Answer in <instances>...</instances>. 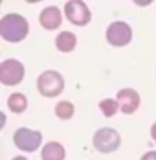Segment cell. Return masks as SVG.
<instances>
[{"label":"cell","mask_w":156,"mask_h":160,"mask_svg":"<svg viewBox=\"0 0 156 160\" xmlns=\"http://www.w3.org/2000/svg\"><path fill=\"white\" fill-rule=\"evenodd\" d=\"M94 147L99 151V153H112L116 151L119 144H121V136L116 129H110V127H103V129H97L95 134H94Z\"/></svg>","instance_id":"obj_3"},{"label":"cell","mask_w":156,"mask_h":160,"mask_svg":"<svg viewBox=\"0 0 156 160\" xmlns=\"http://www.w3.org/2000/svg\"><path fill=\"white\" fill-rule=\"evenodd\" d=\"M76 44H77V37L72 32H62V33H59L57 39H55L57 50H59V52H64V53L72 52V50L76 48Z\"/></svg>","instance_id":"obj_11"},{"label":"cell","mask_w":156,"mask_h":160,"mask_svg":"<svg viewBox=\"0 0 156 160\" xmlns=\"http://www.w3.org/2000/svg\"><path fill=\"white\" fill-rule=\"evenodd\" d=\"M7 107H9L11 112L20 114V112L26 111V107H28V98L24 94H20V92H15V94H11L7 98Z\"/></svg>","instance_id":"obj_12"},{"label":"cell","mask_w":156,"mask_h":160,"mask_svg":"<svg viewBox=\"0 0 156 160\" xmlns=\"http://www.w3.org/2000/svg\"><path fill=\"white\" fill-rule=\"evenodd\" d=\"M141 160H156V151H149V153H145Z\"/></svg>","instance_id":"obj_15"},{"label":"cell","mask_w":156,"mask_h":160,"mask_svg":"<svg viewBox=\"0 0 156 160\" xmlns=\"http://www.w3.org/2000/svg\"><path fill=\"white\" fill-rule=\"evenodd\" d=\"M116 101H118L119 111L123 112V114H132L140 107V94L134 88H121L118 92Z\"/></svg>","instance_id":"obj_8"},{"label":"cell","mask_w":156,"mask_h":160,"mask_svg":"<svg viewBox=\"0 0 156 160\" xmlns=\"http://www.w3.org/2000/svg\"><path fill=\"white\" fill-rule=\"evenodd\" d=\"M132 39V30L127 22H121V20H116L112 22L109 28H107V41L112 46H127Z\"/></svg>","instance_id":"obj_7"},{"label":"cell","mask_w":156,"mask_h":160,"mask_svg":"<svg viewBox=\"0 0 156 160\" xmlns=\"http://www.w3.org/2000/svg\"><path fill=\"white\" fill-rule=\"evenodd\" d=\"M39 22H41V26H42L44 30H57L62 22V15L55 6H48V8H44V9L41 11Z\"/></svg>","instance_id":"obj_9"},{"label":"cell","mask_w":156,"mask_h":160,"mask_svg":"<svg viewBox=\"0 0 156 160\" xmlns=\"http://www.w3.org/2000/svg\"><path fill=\"white\" fill-rule=\"evenodd\" d=\"M76 112V107L70 103V101H59L55 105V116L61 118V120H70Z\"/></svg>","instance_id":"obj_13"},{"label":"cell","mask_w":156,"mask_h":160,"mask_svg":"<svg viewBox=\"0 0 156 160\" xmlns=\"http://www.w3.org/2000/svg\"><path fill=\"white\" fill-rule=\"evenodd\" d=\"M13 160H28V158H26V157H15Z\"/></svg>","instance_id":"obj_17"},{"label":"cell","mask_w":156,"mask_h":160,"mask_svg":"<svg viewBox=\"0 0 156 160\" xmlns=\"http://www.w3.org/2000/svg\"><path fill=\"white\" fill-rule=\"evenodd\" d=\"M13 142L15 145L20 149V151H35L41 142H42V134L39 132V131H31L28 127H20L15 131V134H13Z\"/></svg>","instance_id":"obj_6"},{"label":"cell","mask_w":156,"mask_h":160,"mask_svg":"<svg viewBox=\"0 0 156 160\" xmlns=\"http://www.w3.org/2000/svg\"><path fill=\"white\" fill-rule=\"evenodd\" d=\"M37 88H39V92H41L42 96L55 98L62 92V88H64V79H62V76L59 72H55V70H46V72H42V74L39 76V79H37Z\"/></svg>","instance_id":"obj_2"},{"label":"cell","mask_w":156,"mask_h":160,"mask_svg":"<svg viewBox=\"0 0 156 160\" xmlns=\"http://www.w3.org/2000/svg\"><path fill=\"white\" fill-rule=\"evenodd\" d=\"M151 136H153V140L156 142V123L153 125V127H151Z\"/></svg>","instance_id":"obj_16"},{"label":"cell","mask_w":156,"mask_h":160,"mask_svg":"<svg viewBox=\"0 0 156 160\" xmlns=\"http://www.w3.org/2000/svg\"><path fill=\"white\" fill-rule=\"evenodd\" d=\"M119 109V105H118V101L116 99H103V101H99V111L103 112V116H114L116 112Z\"/></svg>","instance_id":"obj_14"},{"label":"cell","mask_w":156,"mask_h":160,"mask_svg":"<svg viewBox=\"0 0 156 160\" xmlns=\"http://www.w3.org/2000/svg\"><path fill=\"white\" fill-rule=\"evenodd\" d=\"M66 151L59 142H48L44 149L41 151V158L42 160H64Z\"/></svg>","instance_id":"obj_10"},{"label":"cell","mask_w":156,"mask_h":160,"mask_svg":"<svg viewBox=\"0 0 156 160\" xmlns=\"http://www.w3.org/2000/svg\"><path fill=\"white\" fill-rule=\"evenodd\" d=\"M24 78V66L17 59H6L0 64V81L6 87L18 85Z\"/></svg>","instance_id":"obj_5"},{"label":"cell","mask_w":156,"mask_h":160,"mask_svg":"<svg viewBox=\"0 0 156 160\" xmlns=\"http://www.w3.org/2000/svg\"><path fill=\"white\" fill-rule=\"evenodd\" d=\"M64 15L66 18L76 24V26H85L92 20V13L88 9V6L81 0H70L64 4Z\"/></svg>","instance_id":"obj_4"},{"label":"cell","mask_w":156,"mask_h":160,"mask_svg":"<svg viewBox=\"0 0 156 160\" xmlns=\"http://www.w3.org/2000/svg\"><path fill=\"white\" fill-rule=\"evenodd\" d=\"M30 32L28 20L18 13H7L0 20V35L7 42H20Z\"/></svg>","instance_id":"obj_1"}]
</instances>
